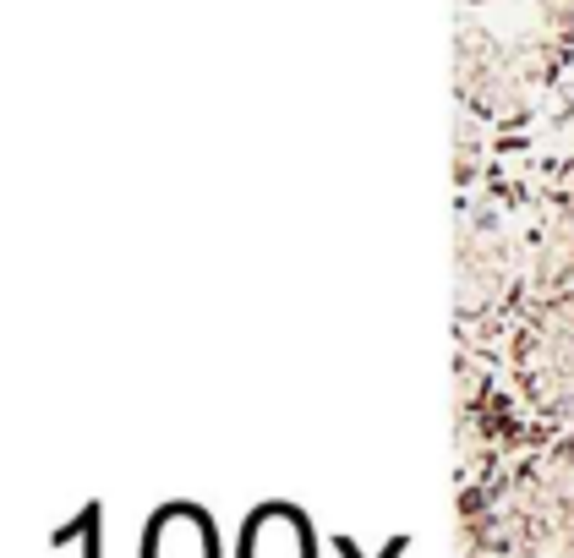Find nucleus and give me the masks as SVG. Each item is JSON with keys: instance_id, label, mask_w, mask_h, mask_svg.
<instances>
[{"instance_id": "1", "label": "nucleus", "mask_w": 574, "mask_h": 558, "mask_svg": "<svg viewBox=\"0 0 574 558\" xmlns=\"http://www.w3.org/2000/svg\"><path fill=\"white\" fill-rule=\"evenodd\" d=\"M143 558H225L214 520L197 504H164L143 531Z\"/></svg>"}, {"instance_id": "2", "label": "nucleus", "mask_w": 574, "mask_h": 558, "mask_svg": "<svg viewBox=\"0 0 574 558\" xmlns=\"http://www.w3.org/2000/svg\"><path fill=\"white\" fill-rule=\"evenodd\" d=\"M241 558H318L307 515H301V509H290V504L252 509L246 537H241Z\"/></svg>"}]
</instances>
